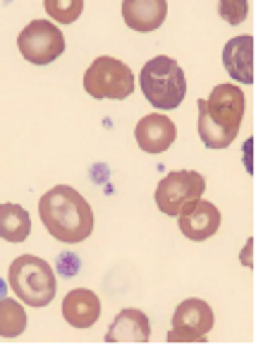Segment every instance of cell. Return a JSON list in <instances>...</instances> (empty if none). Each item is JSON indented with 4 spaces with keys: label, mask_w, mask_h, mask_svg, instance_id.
Listing matches in <instances>:
<instances>
[{
    "label": "cell",
    "mask_w": 263,
    "mask_h": 357,
    "mask_svg": "<svg viewBox=\"0 0 263 357\" xmlns=\"http://www.w3.org/2000/svg\"><path fill=\"white\" fill-rule=\"evenodd\" d=\"M38 216L48 233L60 243H81L94 230V211L91 204L70 185H58L48 190L38 202Z\"/></svg>",
    "instance_id": "6da1fadb"
},
{
    "label": "cell",
    "mask_w": 263,
    "mask_h": 357,
    "mask_svg": "<svg viewBox=\"0 0 263 357\" xmlns=\"http://www.w3.org/2000/svg\"><path fill=\"white\" fill-rule=\"evenodd\" d=\"M139 86L146 101L158 111H173L187 96V77L177 60L170 56H156L141 68Z\"/></svg>",
    "instance_id": "7a4b0ae2"
},
{
    "label": "cell",
    "mask_w": 263,
    "mask_h": 357,
    "mask_svg": "<svg viewBox=\"0 0 263 357\" xmlns=\"http://www.w3.org/2000/svg\"><path fill=\"white\" fill-rule=\"evenodd\" d=\"M56 271L46 259H38L34 255H22L10 264V288L26 307L41 310V307L51 305L56 298Z\"/></svg>",
    "instance_id": "3957f363"
},
{
    "label": "cell",
    "mask_w": 263,
    "mask_h": 357,
    "mask_svg": "<svg viewBox=\"0 0 263 357\" xmlns=\"http://www.w3.org/2000/svg\"><path fill=\"white\" fill-rule=\"evenodd\" d=\"M84 89L94 98H127L134 94V73L118 58L101 56L84 73Z\"/></svg>",
    "instance_id": "277c9868"
},
{
    "label": "cell",
    "mask_w": 263,
    "mask_h": 357,
    "mask_svg": "<svg viewBox=\"0 0 263 357\" xmlns=\"http://www.w3.org/2000/svg\"><path fill=\"white\" fill-rule=\"evenodd\" d=\"M17 48L31 65H51L65 53V36L53 22L34 20L19 31Z\"/></svg>",
    "instance_id": "5b68a950"
},
{
    "label": "cell",
    "mask_w": 263,
    "mask_h": 357,
    "mask_svg": "<svg viewBox=\"0 0 263 357\" xmlns=\"http://www.w3.org/2000/svg\"><path fill=\"white\" fill-rule=\"evenodd\" d=\"M206 192V180L196 170H173L158 183L156 204L166 216H177L187 202L196 199Z\"/></svg>",
    "instance_id": "8992f818"
},
{
    "label": "cell",
    "mask_w": 263,
    "mask_h": 357,
    "mask_svg": "<svg viewBox=\"0 0 263 357\" xmlns=\"http://www.w3.org/2000/svg\"><path fill=\"white\" fill-rule=\"evenodd\" d=\"M213 328L211 305L199 298L180 302L173 314V328L168 331L170 343H206V333Z\"/></svg>",
    "instance_id": "52a82bcc"
},
{
    "label": "cell",
    "mask_w": 263,
    "mask_h": 357,
    "mask_svg": "<svg viewBox=\"0 0 263 357\" xmlns=\"http://www.w3.org/2000/svg\"><path fill=\"white\" fill-rule=\"evenodd\" d=\"M206 115L218 125L221 130L230 132V135H239V125L244 118V94L239 86L234 84H218L211 91V96L204 98Z\"/></svg>",
    "instance_id": "ba28073f"
},
{
    "label": "cell",
    "mask_w": 263,
    "mask_h": 357,
    "mask_svg": "<svg viewBox=\"0 0 263 357\" xmlns=\"http://www.w3.org/2000/svg\"><path fill=\"white\" fill-rule=\"evenodd\" d=\"M177 221L184 238L191 240V243H204V240L213 238L221 228V211H218L216 204L196 197V199L187 202L180 208Z\"/></svg>",
    "instance_id": "9c48e42d"
},
{
    "label": "cell",
    "mask_w": 263,
    "mask_h": 357,
    "mask_svg": "<svg viewBox=\"0 0 263 357\" xmlns=\"http://www.w3.org/2000/svg\"><path fill=\"white\" fill-rule=\"evenodd\" d=\"M136 144L141 151L146 153H163L173 146V142L177 139V128L168 115L151 113L136 123L134 128Z\"/></svg>",
    "instance_id": "30bf717a"
},
{
    "label": "cell",
    "mask_w": 263,
    "mask_h": 357,
    "mask_svg": "<svg viewBox=\"0 0 263 357\" xmlns=\"http://www.w3.org/2000/svg\"><path fill=\"white\" fill-rule=\"evenodd\" d=\"M63 317L74 328H91L101 317V300L89 288L70 290L63 300Z\"/></svg>",
    "instance_id": "8fae6325"
},
{
    "label": "cell",
    "mask_w": 263,
    "mask_h": 357,
    "mask_svg": "<svg viewBox=\"0 0 263 357\" xmlns=\"http://www.w3.org/2000/svg\"><path fill=\"white\" fill-rule=\"evenodd\" d=\"M168 17L166 0H122V20L129 29L149 34Z\"/></svg>",
    "instance_id": "7c38bea8"
},
{
    "label": "cell",
    "mask_w": 263,
    "mask_h": 357,
    "mask_svg": "<svg viewBox=\"0 0 263 357\" xmlns=\"http://www.w3.org/2000/svg\"><path fill=\"white\" fill-rule=\"evenodd\" d=\"M223 65L232 79L251 84L254 82V38L249 34L230 38L223 48Z\"/></svg>",
    "instance_id": "4fadbf2b"
},
{
    "label": "cell",
    "mask_w": 263,
    "mask_h": 357,
    "mask_svg": "<svg viewBox=\"0 0 263 357\" xmlns=\"http://www.w3.org/2000/svg\"><path fill=\"white\" fill-rule=\"evenodd\" d=\"M149 338H151L149 317L141 310H134V307H127V310L120 312L106 333L108 343H149Z\"/></svg>",
    "instance_id": "5bb4252c"
},
{
    "label": "cell",
    "mask_w": 263,
    "mask_h": 357,
    "mask_svg": "<svg viewBox=\"0 0 263 357\" xmlns=\"http://www.w3.org/2000/svg\"><path fill=\"white\" fill-rule=\"evenodd\" d=\"M31 233L29 211L13 202L0 204V238L8 243H24Z\"/></svg>",
    "instance_id": "9a60e30c"
},
{
    "label": "cell",
    "mask_w": 263,
    "mask_h": 357,
    "mask_svg": "<svg viewBox=\"0 0 263 357\" xmlns=\"http://www.w3.org/2000/svg\"><path fill=\"white\" fill-rule=\"evenodd\" d=\"M26 328V312L17 300L0 298V336L17 338Z\"/></svg>",
    "instance_id": "2e32d148"
},
{
    "label": "cell",
    "mask_w": 263,
    "mask_h": 357,
    "mask_svg": "<svg viewBox=\"0 0 263 357\" xmlns=\"http://www.w3.org/2000/svg\"><path fill=\"white\" fill-rule=\"evenodd\" d=\"M196 106H199V137H201V142H204L208 149H225V146H230L234 139H237L234 135H230V132L221 130L211 118H208L204 98H201Z\"/></svg>",
    "instance_id": "e0dca14e"
},
{
    "label": "cell",
    "mask_w": 263,
    "mask_h": 357,
    "mask_svg": "<svg viewBox=\"0 0 263 357\" xmlns=\"http://www.w3.org/2000/svg\"><path fill=\"white\" fill-rule=\"evenodd\" d=\"M46 13L60 24H72L84 13V0H43Z\"/></svg>",
    "instance_id": "ac0fdd59"
},
{
    "label": "cell",
    "mask_w": 263,
    "mask_h": 357,
    "mask_svg": "<svg viewBox=\"0 0 263 357\" xmlns=\"http://www.w3.org/2000/svg\"><path fill=\"white\" fill-rule=\"evenodd\" d=\"M218 13H221V17L228 24H242L246 15H249V3L246 0H221L218 3Z\"/></svg>",
    "instance_id": "d6986e66"
},
{
    "label": "cell",
    "mask_w": 263,
    "mask_h": 357,
    "mask_svg": "<svg viewBox=\"0 0 263 357\" xmlns=\"http://www.w3.org/2000/svg\"><path fill=\"white\" fill-rule=\"evenodd\" d=\"M251 247H254V243H251V238H249L244 245V252H242V264L246 268H251Z\"/></svg>",
    "instance_id": "ffe728a7"
},
{
    "label": "cell",
    "mask_w": 263,
    "mask_h": 357,
    "mask_svg": "<svg viewBox=\"0 0 263 357\" xmlns=\"http://www.w3.org/2000/svg\"><path fill=\"white\" fill-rule=\"evenodd\" d=\"M5 290H8V288H5V283H3V278H0V298H5Z\"/></svg>",
    "instance_id": "44dd1931"
}]
</instances>
